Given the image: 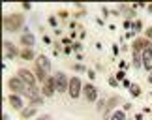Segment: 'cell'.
<instances>
[{
  "label": "cell",
  "mask_w": 152,
  "mask_h": 120,
  "mask_svg": "<svg viewBox=\"0 0 152 120\" xmlns=\"http://www.w3.org/2000/svg\"><path fill=\"white\" fill-rule=\"evenodd\" d=\"M60 45H72V38H62V43Z\"/></svg>",
  "instance_id": "f1b7e54d"
},
{
  "label": "cell",
  "mask_w": 152,
  "mask_h": 120,
  "mask_svg": "<svg viewBox=\"0 0 152 120\" xmlns=\"http://www.w3.org/2000/svg\"><path fill=\"white\" fill-rule=\"evenodd\" d=\"M34 73H36V79H38V81H42V83H45V81H47V75H45V73L42 71V70H38V68H36V70H34Z\"/></svg>",
  "instance_id": "ffe728a7"
},
{
  "label": "cell",
  "mask_w": 152,
  "mask_h": 120,
  "mask_svg": "<svg viewBox=\"0 0 152 120\" xmlns=\"http://www.w3.org/2000/svg\"><path fill=\"white\" fill-rule=\"evenodd\" d=\"M17 77H19L25 84H28V87H36V73H32L30 70L21 68V70L17 71Z\"/></svg>",
  "instance_id": "5b68a950"
},
{
  "label": "cell",
  "mask_w": 152,
  "mask_h": 120,
  "mask_svg": "<svg viewBox=\"0 0 152 120\" xmlns=\"http://www.w3.org/2000/svg\"><path fill=\"white\" fill-rule=\"evenodd\" d=\"M23 23H25V15L21 13H10L2 19V25L8 32H17L23 26Z\"/></svg>",
  "instance_id": "6da1fadb"
},
{
  "label": "cell",
  "mask_w": 152,
  "mask_h": 120,
  "mask_svg": "<svg viewBox=\"0 0 152 120\" xmlns=\"http://www.w3.org/2000/svg\"><path fill=\"white\" fill-rule=\"evenodd\" d=\"M135 120H143V115H135Z\"/></svg>",
  "instance_id": "f35d334b"
},
{
  "label": "cell",
  "mask_w": 152,
  "mask_h": 120,
  "mask_svg": "<svg viewBox=\"0 0 152 120\" xmlns=\"http://www.w3.org/2000/svg\"><path fill=\"white\" fill-rule=\"evenodd\" d=\"M150 77H152V70H150Z\"/></svg>",
  "instance_id": "60d3db41"
},
{
  "label": "cell",
  "mask_w": 152,
  "mask_h": 120,
  "mask_svg": "<svg viewBox=\"0 0 152 120\" xmlns=\"http://www.w3.org/2000/svg\"><path fill=\"white\" fill-rule=\"evenodd\" d=\"M148 47H152V43L148 41V39H143V38H135L133 43H132V49L135 51V53H141V51L148 49Z\"/></svg>",
  "instance_id": "9c48e42d"
},
{
  "label": "cell",
  "mask_w": 152,
  "mask_h": 120,
  "mask_svg": "<svg viewBox=\"0 0 152 120\" xmlns=\"http://www.w3.org/2000/svg\"><path fill=\"white\" fill-rule=\"evenodd\" d=\"M38 120H51V118H49V115H43V116H39Z\"/></svg>",
  "instance_id": "8d00e7d4"
},
{
  "label": "cell",
  "mask_w": 152,
  "mask_h": 120,
  "mask_svg": "<svg viewBox=\"0 0 152 120\" xmlns=\"http://www.w3.org/2000/svg\"><path fill=\"white\" fill-rule=\"evenodd\" d=\"M81 92H83V84H81V79L79 77H72L69 79V88H68V94L72 96L73 100H77Z\"/></svg>",
  "instance_id": "3957f363"
},
{
  "label": "cell",
  "mask_w": 152,
  "mask_h": 120,
  "mask_svg": "<svg viewBox=\"0 0 152 120\" xmlns=\"http://www.w3.org/2000/svg\"><path fill=\"white\" fill-rule=\"evenodd\" d=\"M147 38H150V39H152V26H150L148 30H147Z\"/></svg>",
  "instance_id": "836d02e7"
},
{
  "label": "cell",
  "mask_w": 152,
  "mask_h": 120,
  "mask_svg": "<svg viewBox=\"0 0 152 120\" xmlns=\"http://www.w3.org/2000/svg\"><path fill=\"white\" fill-rule=\"evenodd\" d=\"M2 120H10V116H8V115L4 113V115H2Z\"/></svg>",
  "instance_id": "74e56055"
},
{
  "label": "cell",
  "mask_w": 152,
  "mask_h": 120,
  "mask_svg": "<svg viewBox=\"0 0 152 120\" xmlns=\"http://www.w3.org/2000/svg\"><path fill=\"white\" fill-rule=\"evenodd\" d=\"M36 68H38V70H42L45 75H49V73H51V62H49V58L45 55H39L38 58H36Z\"/></svg>",
  "instance_id": "ba28073f"
},
{
  "label": "cell",
  "mask_w": 152,
  "mask_h": 120,
  "mask_svg": "<svg viewBox=\"0 0 152 120\" xmlns=\"http://www.w3.org/2000/svg\"><path fill=\"white\" fill-rule=\"evenodd\" d=\"M109 84H111V87H116V84H118V81H116L115 77H111V79H109Z\"/></svg>",
  "instance_id": "f546056e"
},
{
  "label": "cell",
  "mask_w": 152,
  "mask_h": 120,
  "mask_svg": "<svg viewBox=\"0 0 152 120\" xmlns=\"http://www.w3.org/2000/svg\"><path fill=\"white\" fill-rule=\"evenodd\" d=\"M122 84H124V87H126V88H130V87H132V83H130V81H128V79H124V81H122Z\"/></svg>",
  "instance_id": "1f68e13d"
},
{
  "label": "cell",
  "mask_w": 152,
  "mask_h": 120,
  "mask_svg": "<svg viewBox=\"0 0 152 120\" xmlns=\"http://www.w3.org/2000/svg\"><path fill=\"white\" fill-rule=\"evenodd\" d=\"M147 8H148V11H150V13H152V4H150V6H147Z\"/></svg>",
  "instance_id": "ab89813d"
},
{
  "label": "cell",
  "mask_w": 152,
  "mask_h": 120,
  "mask_svg": "<svg viewBox=\"0 0 152 120\" xmlns=\"http://www.w3.org/2000/svg\"><path fill=\"white\" fill-rule=\"evenodd\" d=\"M130 92H132L133 98H139V96H141V87H139V84H132V87H130Z\"/></svg>",
  "instance_id": "d6986e66"
},
{
  "label": "cell",
  "mask_w": 152,
  "mask_h": 120,
  "mask_svg": "<svg viewBox=\"0 0 152 120\" xmlns=\"http://www.w3.org/2000/svg\"><path fill=\"white\" fill-rule=\"evenodd\" d=\"M132 28H133V30H141V28H143V23L141 21H135V23H132Z\"/></svg>",
  "instance_id": "d4e9b609"
},
{
  "label": "cell",
  "mask_w": 152,
  "mask_h": 120,
  "mask_svg": "<svg viewBox=\"0 0 152 120\" xmlns=\"http://www.w3.org/2000/svg\"><path fill=\"white\" fill-rule=\"evenodd\" d=\"M49 25H53V26H56V19H55V17H49Z\"/></svg>",
  "instance_id": "4dcf8cb0"
},
{
  "label": "cell",
  "mask_w": 152,
  "mask_h": 120,
  "mask_svg": "<svg viewBox=\"0 0 152 120\" xmlns=\"http://www.w3.org/2000/svg\"><path fill=\"white\" fill-rule=\"evenodd\" d=\"M81 49H83V45H81L79 41H73V43H72V51H75V53H79Z\"/></svg>",
  "instance_id": "cb8c5ba5"
},
{
  "label": "cell",
  "mask_w": 152,
  "mask_h": 120,
  "mask_svg": "<svg viewBox=\"0 0 152 120\" xmlns=\"http://www.w3.org/2000/svg\"><path fill=\"white\" fill-rule=\"evenodd\" d=\"M105 107H107V101H105V100H100V101H98V105H96V109L102 111V113H105Z\"/></svg>",
  "instance_id": "603a6c76"
},
{
  "label": "cell",
  "mask_w": 152,
  "mask_h": 120,
  "mask_svg": "<svg viewBox=\"0 0 152 120\" xmlns=\"http://www.w3.org/2000/svg\"><path fill=\"white\" fill-rule=\"evenodd\" d=\"M73 70H75V71H85V66H83V64H75Z\"/></svg>",
  "instance_id": "83f0119b"
},
{
  "label": "cell",
  "mask_w": 152,
  "mask_h": 120,
  "mask_svg": "<svg viewBox=\"0 0 152 120\" xmlns=\"http://www.w3.org/2000/svg\"><path fill=\"white\" fill-rule=\"evenodd\" d=\"M25 96H28V98H38V96H39V90L36 88V87H28L26 88V92H25Z\"/></svg>",
  "instance_id": "e0dca14e"
},
{
  "label": "cell",
  "mask_w": 152,
  "mask_h": 120,
  "mask_svg": "<svg viewBox=\"0 0 152 120\" xmlns=\"http://www.w3.org/2000/svg\"><path fill=\"white\" fill-rule=\"evenodd\" d=\"M126 68H128V64H126V62H124V60H122V62H120V70H122V71H124V70H126Z\"/></svg>",
  "instance_id": "d6a6232c"
},
{
  "label": "cell",
  "mask_w": 152,
  "mask_h": 120,
  "mask_svg": "<svg viewBox=\"0 0 152 120\" xmlns=\"http://www.w3.org/2000/svg\"><path fill=\"white\" fill-rule=\"evenodd\" d=\"M43 41L49 45V43H51V38H49V36H43Z\"/></svg>",
  "instance_id": "e575fe53"
},
{
  "label": "cell",
  "mask_w": 152,
  "mask_h": 120,
  "mask_svg": "<svg viewBox=\"0 0 152 120\" xmlns=\"http://www.w3.org/2000/svg\"><path fill=\"white\" fill-rule=\"evenodd\" d=\"M2 47L6 49V55H8V58H15V56H21V51L17 49L11 41H8V39H6V41H2Z\"/></svg>",
  "instance_id": "30bf717a"
},
{
  "label": "cell",
  "mask_w": 152,
  "mask_h": 120,
  "mask_svg": "<svg viewBox=\"0 0 152 120\" xmlns=\"http://www.w3.org/2000/svg\"><path fill=\"white\" fill-rule=\"evenodd\" d=\"M141 60H143V68H147V70H152V47H148V49H145V51H143Z\"/></svg>",
  "instance_id": "7c38bea8"
},
{
  "label": "cell",
  "mask_w": 152,
  "mask_h": 120,
  "mask_svg": "<svg viewBox=\"0 0 152 120\" xmlns=\"http://www.w3.org/2000/svg\"><path fill=\"white\" fill-rule=\"evenodd\" d=\"M132 66L135 68V70H139V68H143V60H141V55L135 53L133 51V60H132Z\"/></svg>",
  "instance_id": "5bb4252c"
},
{
  "label": "cell",
  "mask_w": 152,
  "mask_h": 120,
  "mask_svg": "<svg viewBox=\"0 0 152 120\" xmlns=\"http://www.w3.org/2000/svg\"><path fill=\"white\" fill-rule=\"evenodd\" d=\"M36 115V107H25V109L21 111V116L23 118H32Z\"/></svg>",
  "instance_id": "9a60e30c"
},
{
  "label": "cell",
  "mask_w": 152,
  "mask_h": 120,
  "mask_svg": "<svg viewBox=\"0 0 152 120\" xmlns=\"http://www.w3.org/2000/svg\"><path fill=\"white\" fill-rule=\"evenodd\" d=\"M88 77H90V79H94V77H96V73L92 71V70H88Z\"/></svg>",
  "instance_id": "d590c367"
},
{
  "label": "cell",
  "mask_w": 152,
  "mask_h": 120,
  "mask_svg": "<svg viewBox=\"0 0 152 120\" xmlns=\"http://www.w3.org/2000/svg\"><path fill=\"white\" fill-rule=\"evenodd\" d=\"M56 92V84H55V77H49L47 81L43 83V88H42V96L43 98H51L53 94Z\"/></svg>",
  "instance_id": "8992f818"
},
{
  "label": "cell",
  "mask_w": 152,
  "mask_h": 120,
  "mask_svg": "<svg viewBox=\"0 0 152 120\" xmlns=\"http://www.w3.org/2000/svg\"><path fill=\"white\" fill-rule=\"evenodd\" d=\"M8 101H10V105L13 107L15 111H23V109H25V105H23V100H21L19 94H11L10 98H8Z\"/></svg>",
  "instance_id": "8fae6325"
},
{
  "label": "cell",
  "mask_w": 152,
  "mask_h": 120,
  "mask_svg": "<svg viewBox=\"0 0 152 120\" xmlns=\"http://www.w3.org/2000/svg\"><path fill=\"white\" fill-rule=\"evenodd\" d=\"M111 120H126V111H116V113H113Z\"/></svg>",
  "instance_id": "44dd1931"
},
{
  "label": "cell",
  "mask_w": 152,
  "mask_h": 120,
  "mask_svg": "<svg viewBox=\"0 0 152 120\" xmlns=\"http://www.w3.org/2000/svg\"><path fill=\"white\" fill-rule=\"evenodd\" d=\"M8 87H10V90H11L13 94H19V96H21V94H25V92H26L28 84H25L19 77H11L10 81H8Z\"/></svg>",
  "instance_id": "7a4b0ae2"
},
{
  "label": "cell",
  "mask_w": 152,
  "mask_h": 120,
  "mask_svg": "<svg viewBox=\"0 0 152 120\" xmlns=\"http://www.w3.org/2000/svg\"><path fill=\"white\" fill-rule=\"evenodd\" d=\"M68 15H69V13H68L66 9H62L60 13H58V17H60V19H68Z\"/></svg>",
  "instance_id": "4316f807"
},
{
  "label": "cell",
  "mask_w": 152,
  "mask_h": 120,
  "mask_svg": "<svg viewBox=\"0 0 152 120\" xmlns=\"http://www.w3.org/2000/svg\"><path fill=\"white\" fill-rule=\"evenodd\" d=\"M21 43L25 45V47L32 49V45L36 43V38H34V34H32V32H25V34L21 36Z\"/></svg>",
  "instance_id": "4fadbf2b"
},
{
  "label": "cell",
  "mask_w": 152,
  "mask_h": 120,
  "mask_svg": "<svg viewBox=\"0 0 152 120\" xmlns=\"http://www.w3.org/2000/svg\"><path fill=\"white\" fill-rule=\"evenodd\" d=\"M43 103V96H38V98H32L30 100V107L32 105H42Z\"/></svg>",
  "instance_id": "7402d4cb"
},
{
  "label": "cell",
  "mask_w": 152,
  "mask_h": 120,
  "mask_svg": "<svg viewBox=\"0 0 152 120\" xmlns=\"http://www.w3.org/2000/svg\"><path fill=\"white\" fill-rule=\"evenodd\" d=\"M55 84H56V92H68L69 79L66 77V73H62V71L55 73Z\"/></svg>",
  "instance_id": "277c9868"
},
{
  "label": "cell",
  "mask_w": 152,
  "mask_h": 120,
  "mask_svg": "<svg viewBox=\"0 0 152 120\" xmlns=\"http://www.w3.org/2000/svg\"><path fill=\"white\" fill-rule=\"evenodd\" d=\"M124 77H126V73L122 71V70H120L118 73H116V81H124Z\"/></svg>",
  "instance_id": "484cf974"
},
{
  "label": "cell",
  "mask_w": 152,
  "mask_h": 120,
  "mask_svg": "<svg viewBox=\"0 0 152 120\" xmlns=\"http://www.w3.org/2000/svg\"><path fill=\"white\" fill-rule=\"evenodd\" d=\"M21 56H23L25 60H32V58H34V51L28 49V47H25V49L21 51Z\"/></svg>",
  "instance_id": "ac0fdd59"
},
{
  "label": "cell",
  "mask_w": 152,
  "mask_h": 120,
  "mask_svg": "<svg viewBox=\"0 0 152 120\" xmlns=\"http://www.w3.org/2000/svg\"><path fill=\"white\" fill-rule=\"evenodd\" d=\"M83 94H85V98H86L88 103H92V101L98 100V88L92 83H88V84H85V87H83Z\"/></svg>",
  "instance_id": "52a82bcc"
},
{
  "label": "cell",
  "mask_w": 152,
  "mask_h": 120,
  "mask_svg": "<svg viewBox=\"0 0 152 120\" xmlns=\"http://www.w3.org/2000/svg\"><path fill=\"white\" fill-rule=\"evenodd\" d=\"M118 103H120V98H118V96H113V98H109V100H107V107H105V111H111L115 105H118Z\"/></svg>",
  "instance_id": "2e32d148"
}]
</instances>
